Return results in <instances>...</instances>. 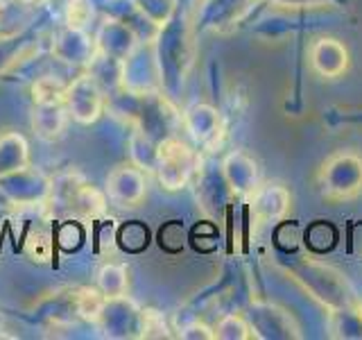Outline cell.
Returning <instances> with one entry per match:
<instances>
[{"label": "cell", "instance_id": "2e32d148", "mask_svg": "<svg viewBox=\"0 0 362 340\" xmlns=\"http://www.w3.org/2000/svg\"><path fill=\"white\" fill-rule=\"evenodd\" d=\"M90 16H93V9H90L86 0H71L66 11V23L73 32H82L88 26Z\"/></svg>", "mask_w": 362, "mask_h": 340}, {"label": "cell", "instance_id": "7a4b0ae2", "mask_svg": "<svg viewBox=\"0 0 362 340\" xmlns=\"http://www.w3.org/2000/svg\"><path fill=\"white\" fill-rule=\"evenodd\" d=\"M195 168V152L179 139H165L156 147V173L165 191H179Z\"/></svg>", "mask_w": 362, "mask_h": 340}, {"label": "cell", "instance_id": "ba28073f", "mask_svg": "<svg viewBox=\"0 0 362 340\" xmlns=\"http://www.w3.org/2000/svg\"><path fill=\"white\" fill-rule=\"evenodd\" d=\"M186 125H188L192 139H195L197 143H202V145H206L220 132V116H218V111H215L213 107L199 105V107L188 111Z\"/></svg>", "mask_w": 362, "mask_h": 340}, {"label": "cell", "instance_id": "4fadbf2b", "mask_svg": "<svg viewBox=\"0 0 362 340\" xmlns=\"http://www.w3.org/2000/svg\"><path fill=\"white\" fill-rule=\"evenodd\" d=\"M25 254L37 264H48L52 259V234L48 230H32L25 238Z\"/></svg>", "mask_w": 362, "mask_h": 340}, {"label": "cell", "instance_id": "9c48e42d", "mask_svg": "<svg viewBox=\"0 0 362 340\" xmlns=\"http://www.w3.org/2000/svg\"><path fill=\"white\" fill-rule=\"evenodd\" d=\"M107 298L102 295L100 288H90V286H84V288H77L75 295H73V304H75V313L79 317H84L88 322H98L102 313H105V306H107Z\"/></svg>", "mask_w": 362, "mask_h": 340}, {"label": "cell", "instance_id": "9a60e30c", "mask_svg": "<svg viewBox=\"0 0 362 340\" xmlns=\"http://www.w3.org/2000/svg\"><path fill=\"white\" fill-rule=\"evenodd\" d=\"M141 336L143 338H170V329L165 324L163 313L154 309H145L141 313Z\"/></svg>", "mask_w": 362, "mask_h": 340}, {"label": "cell", "instance_id": "52a82bcc", "mask_svg": "<svg viewBox=\"0 0 362 340\" xmlns=\"http://www.w3.org/2000/svg\"><path fill=\"white\" fill-rule=\"evenodd\" d=\"M32 128L45 141L59 139L64 128H66V105H64V102H50V105H39L37 109H34Z\"/></svg>", "mask_w": 362, "mask_h": 340}, {"label": "cell", "instance_id": "3957f363", "mask_svg": "<svg viewBox=\"0 0 362 340\" xmlns=\"http://www.w3.org/2000/svg\"><path fill=\"white\" fill-rule=\"evenodd\" d=\"M64 105L77 123H95L102 113V91L90 77H77L73 84L66 86Z\"/></svg>", "mask_w": 362, "mask_h": 340}, {"label": "cell", "instance_id": "8fae6325", "mask_svg": "<svg viewBox=\"0 0 362 340\" xmlns=\"http://www.w3.org/2000/svg\"><path fill=\"white\" fill-rule=\"evenodd\" d=\"M98 286L107 300H120L127 293V275L120 266H105L100 270Z\"/></svg>", "mask_w": 362, "mask_h": 340}, {"label": "cell", "instance_id": "6da1fadb", "mask_svg": "<svg viewBox=\"0 0 362 340\" xmlns=\"http://www.w3.org/2000/svg\"><path fill=\"white\" fill-rule=\"evenodd\" d=\"M324 198L349 200L362 191V157L356 152H335L320 170Z\"/></svg>", "mask_w": 362, "mask_h": 340}, {"label": "cell", "instance_id": "5bb4252c", "mask_svg": "<svg viewBox=\"0 0 362 340\" xmlns=\"http://www.w3.org/2000/svg\"><path fill=\"white\" fill-rule=\"evenodd\" d=\"M32 96L37 105H50V102H64L66 98V84H62L59 79H54L50 75H45L37 79L32 86Z\"/></svg>", "mask_w": 362, "mask_h": 340}, {"label": "cell", "instance_id": "277c9868", "mask_svg": "<svg viewBox=\"0 0 362 340\" xmlns=\"http://www.w3.org/2000/svg\"><path fill=\"white\" fill-rule=\"evenodd\" d=\"M107 196L120 207H136L145 198V175L136 166H118L107 177Z\"/></svg>", "mask_w": 362, "mask_h": 340}, {"label": "cell", "instance_id": "8992f818", "mask_svg": "<svg viewBox=\"0 0 362 340\" xmlns=\"http://www.w3.org/2000/svg\"><path fill=\"white\" fill-rule=\"evenodd\" d=\"M252 215L256 225H272L281 220L290 207V193L281 184H267L252 191Z\"/></svg>", "mask_w": 362, "mask_h": 340}, {"label": "cell", "instance_id": "5b68a950", "mask_svg": "<svg viewBox=\"0 0 362 340\" xmlns=\"http://www.w3.org/2000/svg\"><path fill=\"white\" fill-rule=\"evenodd\" d=\"M308 60L313 71L322 77H339L349 68V50L339 39L322 37L310 43Z\"/></svg>", "mask_w": 362, "mask_h": 340}, {"label": "cell", "instance_id": "ac0fdd59", "mask_svg": "<svg viewBox=\"0 0 362 340\" xmlns=\"http://www.w3.org/2000/svg\"><path fill=\"white\" fill-rule=\"evenodd\" d=\"M356 315H358V324H360V329H362V302L358 304V311H356Z\"/></svg>", "mask_w": 362, "mask_h": 340}, {"label": "cell", "instance_id": "30bf717a", "mask_svg": "<svg viewBox=\"0 0 362 340\" xmlns=\"http://www.w3.org/2000/svg\"><path fill=\"white\" fill-rule=\"evenodd\" d=\"M16 157L21 162H28V143L18 134H3L0 136V177L16 173L9 159Z\"/></svg>", "mask_w": 362, "mask_h": 340}, {"label": "cell", "instance_id": "7c38bea8", "mask_svg": "<svg viewBox=\"0 0 362 340\" xmlns=\"http://www.w3.org/2000/svg\"><path fill=\"white\" fill-rule=\"evenodd\" d=\"M215 338H222V340H247V338H256V334L252 332V324H249L243 315L238 313H229V315H222L218 327L213 329Z\"/></svg>", "mask_w": 362, "mask_h": 340}, {"label": "cell", "instance_id": "e0dca14e", "mask_svg": "<svg viewBox=\"0 0 362 340\" xmlns=\"http://www.w3.org/2000/svg\"><path fill=\"white\" fill-rule=\"evenodd\" d=\"M179 336L181 338H202V340H211V338H215V332L211 327H206L204 322H190L188 327H184L179 332Z\"/></svg>", "mask_w": 362, "mask_h": 340}, {"label": "cell", "instance_id": "d6986e66", "mask_svg": "<svg viewBox=\"0 0 362 340\" xmlns=\"http://www.w3.org/2000/svg\"><path fill=\"white\" fill-rule=\"evenodd\" d=\"M21 3H25V5H37V3H41V0H21Z\"/></svg>", "mask_w": 362, "mask_h": 340}]
</instances>
